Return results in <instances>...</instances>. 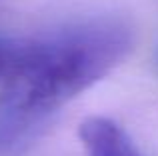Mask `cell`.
Masks as SVG:
<instances>
[{"label":"cell","instance_id":"1","mask_svg":"<svg viewBox=\"0 0 158 156\" xmlns=\"http://www.w3.org/2000/svg\"><path fill=\"white\" fill-rule=\"evenodd\" d=\"M122 18L96 16L18 38L0 90V156H14L72 98L110 74L132 50Z\"/></svg>","mask_w":158,"mask_h":156},{"label":"cell","instance_id":"2","mask_svg":"<svg viewBox=\"0 0 158 156\" xmlns=\"http://www.w3.org/2000/svg\"><path fill=\"white\" fill-rule=\"evenodd\" d=\"M80 140L86 156H142L114 120L90 116L80 124Z\"/></svg>","mask_w":158,"mask_h":156},{"label":"cell","instance_id":"3","mask_svg":"<svg viewBox=\"0 0 158 156\" xmlns=\"http://www.w3.org/2000/svg\"><path fill=\"white\" fill-rule=\"evenodd\" d=\"M20 36H10V34H0V82L10 70L12 58L16 54V46H18Z\"/></svg>","mask_w":158,"mask_h":156},{"label":"cell","instance_id":"4","mask_svg":"<svg viewBox=\"0 0 158 156\" xmlns=\"http://www.w3.org/2000/svg\"><path fill=\"white\" fill-rule=\"evenodd\" d=\"M154 62H156V68H158V44H156V48H154Z\"/></svg>","mask_w":158,"mask_h":156}]
</instances>
